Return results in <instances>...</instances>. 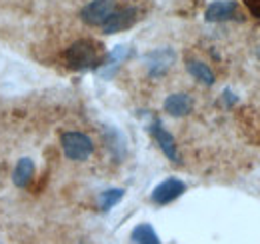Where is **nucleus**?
<instances>
[{
    "mask_svg": "<svg viewBox=\"0 0 260 244\" xmlns=\"http://www.w3.org/2000/svg\"><path fill=\"white\" fill-rule=\"evenodd\" d=\"M64 60L74 70H90V68H96V66L102 64L96 42L88 40V38H80V40L72 42L66 48Z\"/></svg>",
    "mask_w": 260,
    "mask_h": 244,
    "instance_id": "f257e3e1",
    "label": "nucleus"
},
{
    "mask_svg": "<svg viewBox=\"0 0 260 244\" xmlns=\"http://www.w3.org/2000/svg\"><path fill=\"white\" fill-rule=\"evenodd\" d=\"M60 146H62V152L66 158L76 160V162L90 158L94 152V144H92L90 136H86L84 132H76V130L64 132L60 136Z\"/></svg>",
    "mask_w": 260,
    "mask_h": 244,
    "instance_id": "f03ea898",
    "label": "nucleus"
},
{
    "mask_svg": "<svg viewBox=\"0 0 260 244\" xmlns=\"http://www.w3.org/2000/svg\"><path fill=\"white\" fill-rule=\"evenodd\" d=\"M116 2L118 0H92V2H88L80 10L82 22H86L88 26H102L108 20V16L116 10Z\"/></svg>",
    "mask_w": 260,
    "mask_h": 244,
    "instance_id": "7ed1b4c3",
    "label": "nucleus"
},
{
    "mask_svg": "<svg viewBox=\"0 0 260 244\" xmlns=\"http://www.w3.org/2000/svg\"><path fill=\"white\" fill-rule=\"evenodd\" d=\"M204 18L208 22H228V20H242V12L236 0H214L208 4Z\"/></svg>",
    "mask_w": 260,
    "mask_h": 244,
    "instance_id": "20e7f679",
    "label": "nucleus"
},
{
    "mask_svg": "<svg viewBox=\"0 0 260 244\" xmlns=\"http://www.w3.org/2000/svg\"><path fill=\"white\" fill-rule=\"evenodd\" d=\"M136 20H138V8L124 6V8H116L100 28L104 34H116V32H124L132 28L136 24Z\"/></svg>",
    "mask_w": 260,
    "mask_h": 244,
    "instance_id": "39448f33",
    "label": "nucleus"
},
{
    "mask_svg": "<svg viewBox=\"0 0 260 244\" xmlns=\"http://www.w3.org/2000/svg\"><path fill=\"white\" fill-rule=\"evenodd\" d=\"M174 60H176V54H174V50H170V48H158V50H152V52H148V54L144 56L146 70H148V74H150L152 78L164 76V74L170 70V66L174 64Z\"/></svg>",
    "mask_w": 260,
    "mask_h": 244,
    "instance_id": "423d86ee",
    "label": "nucleus"
},
{
    "mask_svg": "<svg viewBox=\"0 0 260 244\" xmlns=\"http://www.w3.org/2000/svg\"><path fill=\"white\" fill-rule=\"evenodd\" d=\"M184 192H186V184L182 182V180H178V178H166V180H162V182L152 190L150 198H152L154 204L166 206V204L174 202L176 198H180Z\"/></svg>",
    "mask_w": 260,
    "mask_h": 244,
    "instance_id": "0eeeda50",
    "label": "nucleus"
},
{
    "mask_svg": "<svg viewBox=\"0 0 260 244\" xmlns=\"http://www.w3.org/2000/svg\"><path fill=\"white\" fill-rule=\"evenodd\" d=\"M150 132H152V136H154L156 144L160 146V150L164 152V156H166L168 160H172V162H180V154H178L176 140H174V136H172V134H170V132L164 128L162 122H160V120L152 122Z\"/></svg>",
    "mask_w": 260,
    "mask_h": 244,
    "instance_id": "6e6552de",
    "label": "nucleus"
},
{
    "mask_svg": "<svg viewBox=\"0 0 260 244\" xmlns=\"http://www.w3.org/2000/svg\"><path fill=\"white\" fill-rule=\"evenodd\" d=\"M164 110L174 118H182L192 112V98L186 92H174V94L166 96Z\"/></svg>",
    "mask_w": 260,
    "mask_h": 244,
    "instance_id": "1a4fd4ad",
    "label": "nucleus"
},
{
    "mask_svg": "<svg viewBox=\"0 0 260 244\" xmlns=\"http://www.w3.org/2000/svg\"><path fill=\"white\" fill-rule=\"evenodd\" d=\"M128 54H130V48L128 46H124V44H120V46L112 48V50L106 54L104 62L100 64V74H102L104 78L112 76V74H114V70H116L122 62L128 58Z\"/></svg>",
    "mask_w": 260,
    "mask_h": 244,
    "instance_id": "9d476101",
    "label": "nucleus"
},
{
    "mask_svg": "<svg viewBox=\"0 0 260 244\" xmlns=\"http://www.w3.org/2000/svg\"><path fill=\"white\" fill-rule=\"evenodd\" d=\"M34 172H36V166H34V160L24 156L16 162L14 170H12V182L16 184L18 188H28V184L32 182Z\"/></svg>",
    "mask_w": 260,
    "mask_h": 244,
    "instance_id": "9b49d317",
    "label": "nucleus"
},
{
    "mask_svg": "<svg viewBox=\"0 0 260 244\" xmlns=\"http://www.w3.org/2000/svg\"><path fill=\"white\" fill-rule=\"evenodd\" d=\"M186 70H188V74L194 78L196 82H200L204 86H212L216 82V76H214L212 68L206 62L190 58V60H186Z\"/></svg>",
    "mask_w": 260,
    "mask_h": 244,
    "instance_id": "f8f14e48",
    "label": "nucleus"
},
{
    "mask_svg": "<svg viewBox=\"0 0 260 244\" xmlns=\"http://www.w3.org/2000/svg\"><path fill=\"white\" fill-rule=\"evenodd\" d=\"M130 238H132L134 244H162L160 238H158V234H156V230L148 222H142V224L134 226Z\"/></svg>",
    "mask_w": 260,
    "mask_h": 244,
    "instance_id": "ddd939ff",
    "label": "nucleus"
},
{
    "mask_svg": "<svg viewBox=\"0 0 260 244\" xmlns=\"http://www.w3.org/2000/svg\"><path fill=\"white\" fill-rule=\"evenodd\" d=\"M122 198H124V188H108V190L100 192L98 206H100L102 212H108V210L114 208Z\"/></svg>",
    "mask_w": 260,
    "mask_h": 244,
    "instance_id": "4468645a",
    "label": "nucleus"
},
{
    "mask_svg": "<svg viewBox=\"0 0 260 244\" xmlns=\"http://www.w3.org/2000/svg\"><path fill=\"white\" fill-rule=\"evenodd\" d=\"M244 4L248 6V10H250L256 18H260V0H244Z\"/></svg>",
    "mask_w": 260,
    "mask_h": 244,
    "instance_id": "2eb2a0df",
    "label": "nucleus"
},
{
    "mask_svg": "<svg viewBox=\"0 0 260 244\" xmlns=\"http://www.w3.org/2000/svg\"><path fill=\"white\" fill-rule=\"evenodd\" d=\"M224 96H226L228 104H232V102H236V98L232 96V92H230V90H224Z\"/></svg>",
    "mask_w": 260,
    "mask_h": 244,
    "instance_id": "dca6fc26",
    "label": "nucleus"
},
{
    "mask_svg": "<svg viewBox=\"0 0 260 244\" xmlns=\"http://www.w3.org/2000/svg\"><path fill=\"white\" fill-rule=\"evenodd\" d=\"M258 58H260V48H258Z\"/></svg>",
    "mask_w": 260,
    "mask_h": 244,
    "instance_id": "f3484780",
    "label": "nucleus"
}]
</instances>
